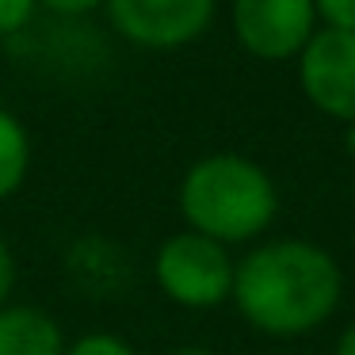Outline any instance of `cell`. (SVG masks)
<instances>
[{
  "label": "cell",
  "mask_w": 355,
  "mask_h": 355,
  "mask_svg": "<svg viewBox=\"0 0 355 355\" xmlns=\"http://www.w3.org/2000/svg\"><path fill=\"white\" fill-rule=\"evenodd\" d=\"M344 298V271L324 245L275 237L248 248L233 271V306L263 336L294 340L332 321Z\"/></svg>",
  "instance_id": "1"
},
{
  "label": "cell",
  "mask_w": 355,
  "mask_h": 355,
  "mask_svg": "<svg viewBox=\"0 0 355 355\" xmlns=\"http://www.w3.org/2000/svg\"><path fill=\"white\" fill-rule=\"evenodd\" d=\"M180 214L187 230L218 245H252L279 214V187L245 153H207L180 180Z\"/></svg>",
  "instance_id": "2"
},
{
  "label": "cell",
  "mask_w": 355,
  "mask_h": 355,
  "mask_svg": "<svg viewBox=\"0 0 355 355\" xmlns=\"http://www.w3.org/2000/svg\"><path fill=\"white\" fill-rule=\"evenodd\" d=\"M237 260L230 248L202 237L195 230H180L161 241L153 252V279L168 302L184 309H214L233 298Z\"/></svg>",
  "instance_id": "3"
},
{
  "label": "cell",
  "mask_w": 355,
  "mask_h": 355,
  "mask_svg": "<svg viewBox=\"0 0 355 355\" xmlns=\"http://www.w3.org/2000/svg\"><path fill=\"white\" fill-rule=\"evenodd\" d=\"M230 27L237 46L256 62H298L321 31L313 0H233Z\"/></svg>",
  "instance_id": "4"
},
{
  "label": "cell",
  "mask_w": 355,
  "mask_h": 355,
  "mask_svg": "<svg viewBox=\"0 0 355 355\" xmlns=\"http://www.w3.org/2000/svg\"><path fill=\"white\" fill-rule=\"evenodd\" d=\"M111 27L138 50H184L214 24L218 0H103Z\"/></svg>",
  "instance_id": "5"
},
{
  "label": "cell",
  "mask_w": 355,
  "mask_h": 355,
  "mask_svg": "<svg viewBox=\"0 0 355 355\" xmlns=\"http://www.w3.org/2000/svg\"><path fill=\"white\" fill-rule=\"evenodd\" d=\"M298 88L321 115L355 123V35L317 31L298 54Z\"/></svg>",
  "instance_id": "6"
},
{
  "label": "cell",
  "mask_w": 355,
  "mask_h": 355,
  "mask_svg": "<svg viewBox=\"0 0 355 355\" xmlns=\"http://www.w3.org/2000/svg\"><path fill=\"white\" fill-rule=\"evenodd\" d=\"M62 324L42 306H4L0 309V355H65Z\"/></svg>",
  "instance_id": "7"
},
{
  "label": "cell",
  "mask_w": 355,
  "mask_h": 355,
  "mask_svg": "<svg viewBox=\"0 0 355 355\" xmlns=\"http://www.w3.org/2000/svg\"><path fill=\"white\" fill-rule=\"evenodd\" d=\"M27 172H31V134L8 107H0V202H8L24 187Z\"/></svg>",
  "instance_id": "8"
},
{
  "label": "cell",
  "mask_w": 355,
  "mask_h": 355,
  "mask_svg": "<svg viewBox=\"0 0 355 355\" xmlns=\"http://www.w3.org/2000/svg\"><path fill=\"white\" fill-rule=\"evenodd\" d=\"M65 355H138V352L115 332H85L65 347Z\"/></svg>",
  "instance_id": "9"
},
{
  "label": "cell",
  "mask_w": 355,
  "mask_h": 355,
  "mask_svg": "<svg viewBox=\"0 0 355 355\" xmlns=\"http://www.w3.org/2000/svg\"><path fill=\"white\" fill-rule=\"evenodd\" d=\"M321 31H347L355 35V0H313Z\"/></svg>",
  "instance_id": "10"
},
{
  "label": "cell",
  "mask_w": 355,
  "mask_h": 355,
  "mask_svg": "<svg viewBox=\"0 0 355 355\" xmlns=\"http://www.w3.org/2000/svg\"><path fill=\"white\" fill-rule=\"evenodd\" d=\"M39 12L35 0H0V39H12V35L27 31Z\"/></svg>",
  "instance_id": "11"
},
{
  "label": "cell",
  "mask_w": 355,
  "mask_h": 355,
  "mask_svg": "<svg viewBox=\"0 0 355 355\" xmlns=\"http://www.w3.org/2000/svg\"><path fill=\"white\" fill-rule=\"evenodd\" d=\"M35 4L65 19H80V16H92L96 8H103V0H35Z\"/></svg>",
  "instance_id": "12"
},
{
  "label": "cell",
  "mask_w": 355,
  "mask_h": 355,
  "mask_svg": "<svg viewBox=\"0 0 355 355\" xmlns=\"http://www.w3.org/2000/svg\"><path fill=\"white\" fill-rule=\"evenodd\" d=\"M12 291H16V256H12L8 241L0 237V309L8 306Z\"/></svg>",
  "instance_id": "13"
},
{
  "label": "cell",
  "mask_w": 355,
  "mask_h": 355,
  "mask_svg": "<svg viewBox=\"0 0 355 355\" xmlns=\"http://www.w3.org/2000/svg\"><path fill=\"white\" fill-rule=\"evenodd\" d=\"M332 355H355V317L344 324V332L336 336V352Z\"/></svg>",
  "instance_id": "14"
},
{
  "label": "cell",
  "mask_w": 355,
  "mask_h": 355,
  "mask_svg": "<svg viewBox=\"0 0 355 355\" xmlns=\"http://www.w3.org/2000/svg\"><path fill=\"white\" fill-rule=\"evenodd\" d=\"M344 146H347V153L355 157V123H347V126H344Z\"/></svg>",
  "instance_id": "15"
},
{
  "label": "cell",
  "mask_w": 355,
  "mask_h": 355,
  "mask_svg": "<svg viewBox=\"0 0 355 355\" xmlns=\"http://www.w3.org/2000/svg\"><path fill=\"white\" fill-rule=\"evenodd\" d=\"M168 355H214V352H207V347H176V352H168Z\"/></svg>",
  "instance_id": "16"
}]
</instances>
